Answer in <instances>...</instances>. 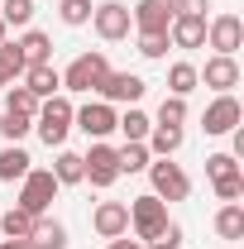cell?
<instances>
[{
    "instance_id": "30bf717a",
    "label": "cell",
    "mask_w": 244,
    "mask_h": 249,
    "mask_svg": "<svg viewBox=\"0 0 244 249\" xmlns=\"http://www.w3.org/2000/svg\"><path fill=\"white\" fill-rule=\"evenodd\" d=\"M206 43H211L215 53H225V58H235L240 53V43H244V19L240 15H211L206 19Z\"/></svg>"
},
{
    "instance_id": "e575fe53",
    "label": "cell",
    "mask_w": 244,
    "mask_h": 249,
    "mask_svg": "<svg viewBox=\"0 0 244 249\" xmlns=\"http://www.w3.org/2000/svg\"><path fill=\"white\" fill-rule=\"evenodd\" d=\"M144 249H182V225H177V220H168V225H163Z\"/></svg>"
},
{
    "instance_id": "d4e9b609",
    "label": "cell",
    "mask_w": 244,
    "mask_h": 249,
    "mask_svg": "<svg viewBox=\"0 0 244 249\" xmlns=\"http://www.w3.org/2000/svg\"><path fill=\"white\" fill-rule=\"evenodd\" d=\"M48 173L58 178V187L82 182V154H72V149H58V158H53V168H48Z\"/></svg>"
},
{
    "instance_id": "60d3db41",
    "label": "cell",
    "mask_w": 244,
    "mask_h": 249,
    "mask_svg": "<svg viewBox=\"0 0 244 249\" xmlns=\"http://www.w3.org/2000/svg\"><path fill=\"white\" fill-rule=\"evenodd\" d=\"M5 87H10V77H5V72H0V91H5Z\"/></svg>"
},
{
    "instance_id": "3957f363",
    "label": "cell",
    "mask_w": 244,
    "mask_h": 249,
    "mask_svg": "<svg viewBox=\"0 0 244 249\" xmlns=\"http://www.w3.org/2000/svg\"><path fill=\"white\" fill-rule=\"evenodd\" d=\"M105 72H110V58H105L101 48L77 53V58L67 62V72H62V91H96Z\"/></svg>"
},
{
    "instance_id": "d6986e66",
    "label": "cell",
    "mask_w": 244,
    "mask_h": 249,
    "mask_svg": "<svg viewBox=\"0 0 244 249\" xmlns=\"http://www.w3.org/2000/svg\"><path fill=\"white\" fill-rule=\"evenodd\" d=\"M29 249H67V225L38 216L34 220V235H29Z\"/></svg>"
},
{
    "instance_id": "8fae6325",
    "label": "cell",
    "mask_w": 244,
    "mask_h": 249,
    "mask_svg": "<svg viewBox=\"0 0 244 249\" xmlns=\"http://www.w3.org/2000/svg\"><path fill=\"white\" fill-rule=\"evenodd\" d=\"M240 120H244V106L235 101V91L215 96L211 106L201 110V129L206 134H230V129H240Z\"/></svg>"
},
{
    "instance_id": "4fadbf2b",
    "label": "cell",
    "mask_w": 244,
    "mask_h": 249,
    "mask_svg": "<svg viewBox=\"0 0 244 249\" xmlns=\"http://www.w3.org/2000/svg\"><path fill=\"white\" fill-rule=\"evenodd\" d=\"M196 77H201V87H211L215 96H225V91H235V87H240V62L225 58V53H211L206 67H196Z\"/></svg>"
},
{
    "instance_id": "74e56055",
    "label": "cell",
    "mask_w": 244,
    "mask_h": 249,
    "mask_svg": "<svg viewBox=\"0 0 244 249\" xmlns=\"http://www.w3.org/2000/svg\"><path fill=\"white\" fill-rule=\"evenodd\" d=\"M105 249H144V240H124V235H120V240H110Z\"/></svg>"
},
{
    "instance_id": "5bb4252c",
    "label": "cell",
    "mask_w": 244,
    "mask_h": 249,
    "mask_svg": "<svg viewBox=\"0 0 244 249\" xmlns=\"http://www.w3.org/2000/svg\"><path fill=\"white\" fill-rule=\"evenodd\" d=\"M91 230L101 235V240H120V235H129V206H124V201H96Z\"/></svg>"
},
{
    "instance_id": "52a82bcc",
    "label": "cell",
    "mask_w": 244,
    "mask_h": 249,
    "mask_svg": "<svg viewBox=\"0 0 244 249\" xmlns=\"http://www.w3.org/2000/svg\"><path fill=\"white\" fill-rule=\"evenodd\" d=\"M115 178H120V154H115L105 139H91V149L82 154V182L115 187Z\"/></svg>"
},
{
    "instance_id": "9a60e30c",
    "label": "cell",
    "mask_w": 244,
    "mask_h": 249,
    "mask_svg": "<svg viewBox=\"0 0 244 249\" xmlns=\"http://www.w3.org/2000/svg\"><path fill=\"white\" fill-rule=\"evenodd\" d=\"M168 43H173V48H201V43H206V19H196V15H173Z\"/></svg>"
},
{
    "instance_id": "44dd1931",
    "label": "cell",
    "mask_w": 244,
    "mask_h": 249,
    "mask_svg": "<svg viewBox=\"0 0 244 249\" xmlns=\"http://www.w3.org/2000/svg\"><path fill=\"white\" fill-rule=\"evenodd\" d=\"M34 220L38 216H29L24 206H10V211H0V235H5V240H29Z\"/></svg>"
},
{
    "instance_id": "e0dca14e",
    "label": "cell",
    "mask_w": 244,
    "mask_h": 249,
    "mask_svg": "<svg viewBox=\"0 0 244 249\" xmlns=\"http://www.w3.org/2000/svg\"><path fill=\"white\" fill-rule=\"evenodd\" d=\"M24 87H29L38 101H48V96L62 91V72L53 67V62H38V67H24Z\"/></svg>"
},
{
    "instance_id": "4dcf8cb0",
    "label": "cell",
    "mask_w": 244,
    "mask_h": 249,
    "mask_svg": "<svg viewBox=\"0 0 244 249\" xmlns=\"http://www.w3.org/2000/svg\"><path fill=\"white\" fill-rule=\"evenodd\" d=\"M115 154H120V178L124 173H144V168L153 163V154L144 149V144H124V149H115Z\"/></svg>"
},
{
    "instance_id": "d6a6232c",
    "label": "cell",
    "mask_w": 244,
    "mask_h": 249,
    "mask_svg": "<svg viewBox=\"0 0 244 249\" xmlns=\"http://www.w3.org/2000/svg\"><path fill=\"white\" fill-rule=\"evenodd\" d=\"M168 34H139V58H149V62H158V58H168Z\"/></svg>"
},
{
    "instance_id": "6da1fadb",
    "label": "cell",
    "mask_w": 244,
    "mask_h": 249,
    "mask_svg": "<svg viewBox=\"0 0 244 249\" xmlns=\"http://www.w3.org/2000/svg\"><path fill=\"white\" fill-rule=\"evenodd\" d=\"M72 101L67 96H48V101H38V115H34V129H38V139L48 144V149H62L67 144V134H72Z\"/></svg>"
},
{
    "instance_id": "7c38bea8",
    "label": "cell",
    "mask_w": 244,
    "mask_h": 249,
    "mask_svg": "<svg viewBox=\"0 0 244 249\" xmlns=\"http://www.w3.org/2000/svg\"><path fill=\"white\" fill-rule=\"evenodd\" d=\"M173 0H139V5H129V19H134V34H168L173 24Z\"/></svg>"
},
{
    "instance_id": "1f68e13d",
    "label": "cell",
    "mask_w": 244,
    "mask_h": 249,
    "mask_svg": "<svg viewBox=\"0 0 244 249\" xmlns=\"http://www.w3.org/2000/svg\"><path fill=\"white\" fill-rule=\"evenodd\" d=\"M235 173H240V158H235V154H211V158H206V178H211V182L235 178Z\"/></svg>"
},
{
    "instance_id": "d590c367",
    "label": "cell",
    "mask_w": 244,
    "mask_h": 249,
    "mask_svg": "<svg viewBox=\"0 0 244 249\" xmlns=\"http://www.w3.org/2000/svg\"><path fill=\"white\" fill-rule=\"evenodd\" d=\"M211 187H215V196H220V201H240V196H244V173L220 178V182H211Z\"/></svg>"
},
{
    "instance_id": "2e32d148",
    "label": "cell",
    "mask_w": 244,
    "mask_h": 249,
    "mask_svg": "<svg viewBox=\"0 0 244 249\" xmlns=\"http://www.w3.org/2000/svg\"><path fill=\"white\" fill-rule=\"evenodd\" d=\"M15 48H19L24 67H38V62H53V38H48L43 29H24L19 38H15Z\"/></svg>"
},
{
    "instance_id": "ffe728a7",
    "label": "cell",
    "mask_w": 244,
    "mask_h": 249,
    "mask_svg": "<svg viewBox=\"0 0 244 249\" xmlns=\"http://www.w3.org/2000/svg\"><path fill=\"white\" fill-rule=\"evenodd\" d=\"M29 168H34V158L24 154L19 144H5V149H0V182H19Z\"/></svg>"
},
{
    "instance_id": "f35d334b",
    "label": "cell",
    "mask_w": 244,
    "mask_h": 249,
    "mask_svg": "<svg viewBox=\"0 0 244 249\" xmlns=\"http://www.w3.org/2000/svg\"><path fill=\"white\" fill-rule=\"evenodd\" d=\"M0 249H29V240H0Z\"/></svg>"
},
{
    "instance_id": "ba28073f",
    "label": "cell",
    "mask_w": 244,
    "mask_h": 249,
    "mask_svg": "<svg viewBox=\"0 0 244 249\" xmlns=\"http://www.w3.org/2000/svg\"><path fill=\"white\" fill-rule=\"evenodd\" d=\"M91 29L105 38V43H120V38H129V29H134V19H129V5L124 0H101L91 10Z\"/></svg>"
},
{
    "instance_id": "cb8c5ba5",
    "label": "cell",
    "mask_w": 244,
    "mask_h": 249,
    "mask_svg": "<svg viewBox=\"0 0 244 249\" xmlns=\"http://www.w3.org/2000/svg\"><path fill=\"white\" fill-rule=\"evenodd\" d=\"M196 87H201L196 62H173V67H168V96H192Z\"/></svg>"
},
{
    "instance_id": "5b68a950",
    "label": "cell",
    "mask_w": 244,
    "mask_h": 249,
    "mask_svg": "<svg viewBox=\"0 0 244 249\" xmlns=\"http://www.w3.org/2000/svg\"><path fill=\"white\" fill-rule=\"evenodd\" d=\"M144 173H149L153 196H158V201H187V196H192V178H187L173 158H153Z\"/></svg>"
},
{
    "instance_id": "f1b7e54d",
    "label": "cell",
    "mask_w": 244,
    "mask_h": 249,
    "mask_svg": "<svg viewBox=\"0 0 244 249\" xmlns=\"http://www.w3.org/2000/svg\"><path fill=\"white\" fill-rule=\"evenodd\" d=\"M29 129H34V120H29V115H15V110H0V139H5V144H19V139H24Z\"/></svg>"
},
{
    "instance_id": "8992f818",
    "label": "cell",
    "mask_w": 244,
    "mask_h": 249,
    "mask_svg": "<svg viewBox=\"0 0 244 249\" xmlns=\"http://www.w3.org/2000/svg\"><path fill=\"white\" fill-rule=\"evenodd\" d=\"M124 206H129V230H134V240H144V245L168 225V201H158L153 192L134 196V201H124Z\"/></svg>"
},
{
    "instance_id": "836d02e7",
    "label": "cell",
    "mask_w": 244,
    "mask_h": 249,
    "mask_svg": "<svg viewBox=\"0 0 244 249\" xmlns=\"http://www.w3.org/2000/svg\"><path fill=\"white\" fill-rule=\"evenodd\" d=\"M0 72H5L10 82H15V77H24V58H19V48H15L10 38L0 43Z\"/></svg>"
},
{
    "instance_id": "9c48e42d",
    "label": "cell",
    "mask_w": 244,
    "mask_h": 249,
    "mask_svg": "<svg viewBox=\"0 0 244 249\" xmlns=\"http://www.w3.org/2000/svg\"><path fill=\"white\" fill-rule=\"evenodd\" d=\"M115 120H120V110L105 106V101H87L82 110H72V129H82L87 139H105V134H115Z\"/></svg>"
},
{
    "instance_id": "83f0119b",
    "label": "cell",
    "mask_w": 244,
    "mask_h": 249,
    "mask_svg": "<svg viewBox=\"0 0 244 249\" xmlns=\"http://www.w3.org/2000/svg\"><path fill=\"white\" fill-rule=\"evenodd\" d=\"M91 0H58V19L67 29H82V24H91Z\"/></svg>"
},
{
    "instance_id": "484cf974",
    "label": "cell",
    "mask_w": 244,
    "mask_h": 249,
    "mask_svg": "<svg viewBox=\"0 0 244 249\" xmlns=\"http://www.w3.org/2000/svg\"><path fill=\"white\" fill-rule=\"evenodd\" d=\"M0 96H5V110H15V115H29V120L38 115V96H34L29 87H15V82H10Z\"/></svg>"
},
{
    "instance_id": "4316f807",
    "label": "cell",
    "mask_w": 244,
    "mask_h": 249,
    "mask_svg": "<svg viewBox=\"0 0 244 249\" xmlns=\"http://www.w3.org/2000/svg\"><path fill=\"white\" fill-rule=\"evenodd\" d=\"M0 19H5V29H29L34 24V0H0Z\"/></svg>"
},
{
    "instance_id": "7a4b0ae2",
    "label": "cell",
    "mask_w": 244,
    "mask_h": 249,
    "mask_svg": "<svg viewBox=\"0 0 244 249\" xmlns=\"http://www.w3.org/2000/svg\"><path fill=\"white\" fill-rule=\"evenodd\" d=\"M58 178L48 173V168H29L24 178H19V201L15 206H24L29 216H48V206L58 201Z\"/></svg>"
},
{
    "instance_id": "8d00e7d4",
    "label": "cell",
    "mask_w": 244,
    "mask_h": 249,
    "mask_svg": "<svg viewBox=\"0 0 244 249\" xmlns=\"http://www.w3.org/2000/svg\"><path fill=\"white\" fill-rule=\"evenodd\" d=\"M173 10H177V15H196V19H206L211 0H173Z\"/></svg>"
},
{
    "instance_id": "ab89813d",
    "label": "cell",
    "mask_w": 244,
    "mask_h": 249,
    "mask_svg": "<svg viewBox=\"0 0 244 249\" xmlns=\"http://www.w3.org/2000/svg\"><path fill=\"white\" fill-rule=\"evenodd\" d=\"M5 38H10V29H5V19H0V43H5Z\"/></svg>"
},
{
    "instance_id": "603a6c76",
    "label": "cell",
    "mask_w": 244,
    "mask_h": 249,
    "mask_svg": "<svg viewBox=\"0 0 244 249\" xmlns=\"http://www.w3.org/2000/svg\"><path fill=\"white\" fill-rule=\"evenodd\" d=\"M115 129L124 134V144H144V139H149V129H153V120L139 110V106H129L120 120H115Z\"/></svg>"
},
{
    "instance_id": "ac0fdd59",
    "label": "cell",
    "mask_w": 244,
    "mask_h": 249,
    "mask_svg": "<svg viewBox=\"0 0 244 249\" xmlns=\"http://www.w3.org/2000/svg\"><path fill=\"white\" fill-rule=\"evenodd\" d=\"M182 124H153L149 129V139H144V149H149L153 158H173L177 149H182Z\"/></svg>"
},
{
    "instance_id": "f546056e",
    "label": "cell",
    "mask_w": 244,
    "mask_h": 249,
    "mask_svg": "<svg viewBox=\"0 0 244 249\" xmlns=\"http://www.w3.org/2000/svg\"><path fill=\"white\" fill-rule=\"evenodd\" d=\"M187 96H163V106H158V115H153V124H187Z\"/></svg>"
},
{
    "instance_id": "277c9868",
    "label": "cell",
    "mask_w": 244,
    "mask_h": 249,
    "mask_svg": "<svg viewBox=\"0 0 244 249\" xmlns=\"http://www.w3.org/2000/svg\"><path fill=\"white\" fill-rule=\"evenodd\" d=\"M149 91V82L139 77V72H105L101 77V87H96V101H105V106H139Z\"/></svg>"
},
{
    "instance_id": "7402d4cb",
    "label": "cell",
    "mask_w": 244,
    "mask_h": 249,
    "mask_svg": "<svg viewBox=\"0 0 244 249\" xmlns=\"http://www.w3.org/2000/svg\"><path fill=\"white\" fill-rule=\"evenodd\" d=\"M215 235L220 240H244V206L240 201H225L215 211Z\"/></svg>"
}]
</instances>
